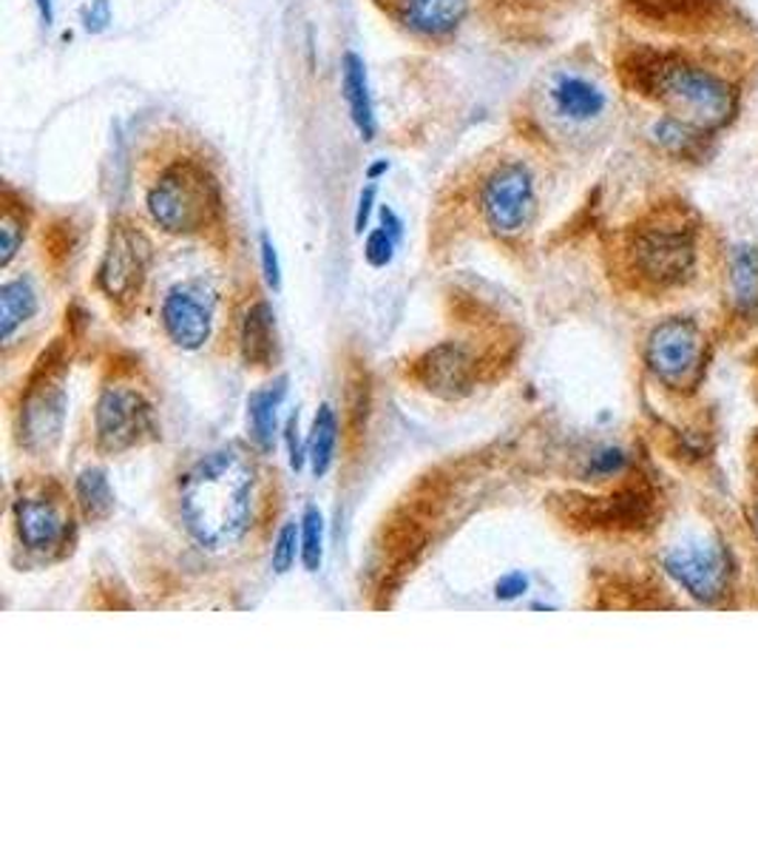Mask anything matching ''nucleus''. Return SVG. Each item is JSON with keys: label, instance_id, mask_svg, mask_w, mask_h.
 I'll return each mask as SVG.
<instances>
[{"label": "nucleus", "instance_id": "obj_21", "mask_svg": "<svg viewBox=\"0 0 758 853\" xmlns=\"http://www.w3.org/2000/svg\"><path fill=\"white\" fill-rule=\"evenodd\" d=\"M335 441H338V419H335L333 407L324 401L313 419L310 439H307V458H310V467H313L315 478H324L330 473V467H333Z\"/></svg>", "mask_w": 758, "mask_h": 853}, {"label": "nucleus", "instance_id": "obj_28", "mask_svg": "<svg viewBox=\"0 0 758 853\" xmlns=\"http://www.w3.org/2000/svg\"><path fill=\"white\" fill-rule=\"evenodd\" d=\"M80 21L89 35H103L112 26V3L108 0H89L80 12Z\"/></svg>", "mask_w": 758, "mask_h": 853}, {"label": "nucleus", "instance_id": "obj_6", "mask_svg": "<svg viewBox=\"0 0 758 853\" xmlns=\"http://www.w3.org/2000/svg\"><path fill=\"white\" fill-rule=\"evenodd\" d=\"M94 433L103 453H126L157 433L151 405L137 390L105 387L94 407Z\"/></svg>", "mask_w": 758, "mask_h": 853}, {"label": "nucleus", "instance_id": "obj_7", "mask_svg": "<svg viewBox=\"0 0 758 853\" xmlns=\"http://www.w3.org/2000/svg\"><path fill=\"white\" fill-rule=\"evenodd\" d=\"M66 421V387L60 373L46 364L32 376L26 396L21 405V444L28 453H49L60 441Z\"/></svg>", "mask_w": 758, "mask_h": 853}, {"label": "nucleus", "instance_id": "obj_36", "mask_svg": "<svg viewBox=\"0 0 758 853\" xmlns=\"http://www.w3.org/2000/svg\"><path fill=\"white\" fill-rule=\"evenodd\" d=\"M387 171H390V160H378V162H372V166H369V169H367V180H369V182H376L378 177H383V174H387Z\"/></svg>", "mask_w": 758, "mask_h": 853}, {"label": "nucleus", "instance_id": "obj_2", "mask_svg": "<svg viewBox=\"0 0 758 853\" xmlns=\"http://www.w3.org/2000/svg\"><path fill=\"white\" fill-rule=\"evenodd\" d=\"M631 71L647 98L659 100L670 117L685 120L696 132H716L736 114L733 86L702 66L679 57H651Z\"/></svg>", "mask_w": 758, "mask_h": 853}, {"label": "nucleus", "instance_id": "obj_31", "mask_svg": "<svg viewBox=\"0 0 758 853\" xmlns=\"http://www.w3.org/2000/svg\"><path fill=\"white\" fill-rule=\"evenodd\" d=\"M372 205H376V182H369L367 189L361 191V196H358V205H355V234L361 237L364 231H367V225H369V217H372Z\"/></svg>", "mask_w": 758, "mask_h": 853}, {"label": "nucleus", "instance_id": "obj_29", "mask_svg": "<svg viewBox=\"0 0 758 853\" xmlns=\"http://www.w3.org/2000/svg\"><path fill=\"white\" fill-rule=\"evenodd\" d=\"M262 273H265V282L273 291L282 287V262H278L276 246H273L267 234H262Z\"/></svg>", "mask_w": 758, "mask_h": 853}, {"label": "nucleus", "instance_id": "obj_9", "mask_svg": "<svg viewBox=\"0 0 758 853\" xmlns=\"http://www.w3.org/2000/svg\"><path fill=\"white\" fill-rule=\"evenodd\" d=\"M647 364L651 371L668 382V385H682L688 373L699 362V333L696 325L688 319H668L651 333L647 339Z\"/></svg>", "mask_w": 758, "mask_h": 853}, {"label": "nucleus", "instance_id": "obj_16", "mask_svg": "<svg viewBox=\"0 0 758 853\" xmlns=\"http://www.w3.org/2000/svg\"><path fill=\"white\" fill-rule=\"evenodd\" d=\"M242 356L248 367L267 371L276 359V316L267 302H256L242 322Z\"/></svg>", "mask_w": 758, "mask_h": 853}, {"label": "nucleus", "instance_id": "obj_32", "mask_svg": "<svg viewBox=\"0 0 758 853\" xmlns=\"http://www.w3.org/2000/svg\"><path fill=\"white\" fill-rule=\"evenodd\" d=\"M287 447H290V467L299 473L307 462V447L299 439V413L290 416V421H287Z\"/></svg>", "mask_w": 758, "mask_h": 853}, {"label": "nucleus", "instance_id": "obj_17", "mask_svg": "<svg viewBox=\"0 0 758 853\" xmlns=\"http://www.w3.org/2000/svg\"><path fill=\"white\" fill-rule=\"evenodd\" d=\"M287 378H276L273 385L262 387V390L251 393L248 399V424H251V439L262 453H271L276 444V424H278V407L285 401Z\"/></svg>", "mask_w": 758, "mask_h": 853}, {"label": "nucleus", "instance_id": "obj_8", "mask_svg": "<svg viewBox=\"0 0 758 853\" xmlns=\"http://www.w3.org/2000/svg\"><path fill=\"white\" fill-rule=\"evenodd\" d=\"M151 268V242L128 223L112 225L97 271V285L112 302L137 299Z\"/></svg>", "mask_w": 758, "mask_h": 853}, {"label": "nucleus", "instance_id": "obj_25", "mask_svg": "<svg viewBox=\"0 0 758 853\" xmlns=\"http://www.w3.org/2000/svg\"><path fill=\"white\" fill-rule=\"evenodd\" d=\"M23 237H26V219H23V208L9 203L3 205V217H0V268L12 265L14 253L23 246Z\"/></svg>", "mask_w": 758, "mask_h": 853}, {"label": "nucleus", "instance_id": "obj_27", "mask_svg": "<svg viewBox=\"0 0 758 853\" xmlns=\"http://www.w3.org/2000/svg\"><path fill=\"white\" fill-rule=\"evenodd\" d=\"M398 239L392 237L387 228H376V231L367 234V242H364V259H367L372 268H387L395 257Z\"/></svg>", "mask_w": 758, "mask_h": 853}, {"label": "nucleus", "instance_id": "obj_1", "mask_svg": "<svg viewBox=\"0 0 758 853\" xmlns=\"http://www.w3.org/2000/svg\"><path fill=\"white\" fill-rule=\"evenodd\" d=\"M256 467L239 447L203 455L180 478V518L203 549L219 553L248 535L256 512Z\"/></svg>", "mask_w": 758, "mask_h": 853}, {"label": "nucleus", "instance_id": "obj_12", "mask_svg": "<svg viewBox=\"0 0 758 853\" xmlns=\"http://www.w3.org/2000/svg\"><path fill=\"white\" fill-rule=\"evenodd\" d=\"M415 378L440 399H460L472 390L474 364L460 344L444 342L417 359Z\"/></svg>", "mask_w": 758, "mask_h": 853}, {"label": "nucleus", "instance_id": "obj_19", "mask_svg": "<svg viewBox=\"0 0 758 853\" xmlns=\"http://www.w3.org/2000/svg\"><path fill=\"white\" fill-rule=\"evenodd\" d=\"M37 314V294L26 280L7 282L0 287V337L3 342L14 337V330Z\"/></svg>", "mask_w": 758, "mask_h": 853}, {"label": "nucleus", "instance_id": "obj_13", "mask_svg": "<svg viewBox=\"0 0 758 853\" xmlns=\"http://www.w3.org/2000/svg\"><path fill=\"white\" fill-rule=\"evenodd\" d=\"M665 567L699 601H716L727 587V560L710 546L674 549L665 558Z\"/></svg>", "mask_w": 758, "mask_h": 853}, {"label": "nucleus", "instance_id": "obj_4", "mask_svg": "<svg viewBox=\"0 0 758 853\" xmlns=\"http://www.w3.org/2000/svg\"><path fill=\"white\" fill-rule=\"evenodd\" d=\"M628 257L633 271L651 285H682L696 265L693 228L679 219H654L633 234Z\"/></svg>", "mask_w": 758, "mask_h": 853}, {"label": "nucleus", "instance_id": "obj_35", "mask_svg": "<svg viewBox=\"0 0 758 853\" xmlns=\"http://www.w3.org/2000/svg\"><path fill=\"white\" fill-rule=\"evenodd\" d=\"M35 7L37 12H41L43 26H51V23H55V3H51V0H35Z\"/></svg>", "mask_w": 758, "mask_h": 853}, {"label": "nucleus", "instance_id": "obj_10", "mask_svg": "<svg viewBox=\"0 0 758 853\" xmlns=\"http://www.w3.org/2000/svg\"><path fill=\"white\" fill-rule=\"evenodd\" d=\"M210 302L196 285L171 287L162 299V328L182 350H199L210 337Z\"/></svg>", "mask_w": 758, "mask_h": 853}, {"label": "nucleus", "instance_id": "obj_20", "mask_svg": "<svg viewBox=\"0 0 758 853\" xmlns=\"http://www.w3.org/2000/svg\"><path fill=\"white\" fill-rule=\"evenodd\" d=\"M74 496L77 507H80L85 521H94V524H97V521H105V518L114 512V492L112 484H108V476H105V469H83V473L77 476Z\"/></svg>", "mask_w": 758, "mask_h": 853}, {"label": "nucleus", "instance_id": "obj_26", "mask_svg": "<svg viewBox=\"0 0 758 853\" xmlns=\"http://www.w3.org/2000/svg\"><path fill=\"white\" fill-rule=\"evenodd\" d=\"M296 555H301V526L296 521L282 524L273 544V572L287 575L296 564Z\"/></svg>", "mask_w": 758, "mask_h": 853}, {"label": "nucleus", "instance_id": "obj_14", "mask_svg": "<svg viewBox=\"0 0 758 853\" xmlns=\"http://www.w3.org/2000/svg\"><path fill=\"white\" fill-rule=\"evenodd\" d=\"M417 37H446L463 23L469 0H376Z\"/></svg>", "mask_w": 758, "mask_h": 853}, {"label": "nucleus", "instance_id": "obj_18", "mask_svg": "<svg viewBox=\"0 0 758 853\" xmlns=\"http://www.w3.org/2000/svg\"><path fill=\"white\" fill-rule=\"evenodd\" d=\"M551 103L556 114L574 123H588L606 109V94L583 78H560L551 89Z\"/></svg>", "mask_w": 758, "mask_h": 853}, {"label": "nucleus", "instance_id": "obj_30", "mask_svg": "<svg viewBox=\"0 0 758 853\" xmlns=\"http://www.w3.org/2000/svg\"><path fill=\"white\" fill-rule=\"evenodd\" d=\"M526 589H529V578H526V575H522V572H508V575H503L501 581L494 583V598H497V601H503V603L517 601V598H520L522 592H526Z\"/></svg>", "mask_w": 758, "mask_h": 853}, {"label": "nucleus", "instance_id": "obj_34", "mask_svg": "<svg viewBox=\"0 0 758 853\" xmlns=\"http://www.w3.org/2000/svg\"><path fill=\"white\" fill-rule=\"evenodd\" d=\"M381 228H387L395 239H401V234H404V225H401L398 214L392 208H387V205L381 208Z\"/></svg>", "mask_w": 758, "mask_h": 853}, {"label": "nucleus", "instance_id": "obj_24", "mask_svg": "<svg viewBox=\"0 0 758 853\" xmlns=\"http://www.w3.org/2000/svg\"><path fill=\"white\" fill-rule=\"evenodd\" d=\"M324 558V518L315 507H307L301 515V564L307 572H319Z\"/></svg>", "mask_w": 758, "mask_h": 853}, {"label": "nucleus", "instance_id": "obj_3", "mask_svg": "<svg viewBox=\"0 0 758 853\" xmlns=\"http://www.w3.org/2000/svg\"><path fill=\"white\" fill-rule=\"evenodd\" d=\"M148 214L165 234L191 237L222 214V194L219 182L196 160H176L162 171L148 189Z\"/></svg>", "mask_w": 758, "mask_h": 853}, {"label": "nucleus", "instance_id": "obj_11", "mask_svg": "<svg viewBox=\"0 0 758 853\" xmlns=\"http://www.w3.org/2000/svg\"><path fill=\"white\" fill-rule=\"evenodd\" d=\"M14 530L28 553H51L69 535V521L55 498L35 492L14 501Z\"/></svg>", "mask_w": 758, "mask_h": 853}, {"label": "nucleus", "instance_id": "obj_22", "mask_svg": "<svg viewBox=\"0 0 758 853\" xmlns=\"http://www.w3.org/2000/svg\"><path fill=\"white\" fill-rule=\"evenodd\" d=\"M731 291L742 308L758 305V251L756 248H736L731 259Z\"/></svg>", "mask_w": 758, "mask_h": 853}, {"label": "nucleus", "instance_id": "obj_5", "mask_svg": "<svg viewBox=\"0 0 758 853\" xmlns=\"http://www.w3.org/2000/svg\"><path fill=\"white\" fill-rule=\"evenodd\" d=\"M481 211L497 237H517L531 225L537 211L535 177L522 162H503L483 180Z\"/></svg>", "mask_w": 758, "mask_h": 853}, {"label": "nucleus", "instance_id": "obj_23", "mask_svg": "<svg viewBox=\"0 0 758 853\" xmlns=\"http://www.w3.org/2000/svg\"><path fill=\"white\" fill-rule=\"evenodd\" d=\"M699 137H702V132H696L685 120L670 117V114L668 117H662L654 126V140L659 143L668 155H693Z\"/></svg>", "mask_w": 758, "mask_h": 853}, {"label": "nucleus", "instance_id": "obj_33", "mask_svg": "<svg viewBox=\"0 0 758 853\" xmlns=\"http://www.w3.org/2000/svg\"><path fill=\"white\" fill-rule=\"evenodd\" d=\"M622 464H625L622 450H602V453H597L592 458V473L594 476H611V473L622 469Z\"/></svg>", "mask_w": 758, "mask_h": 853}, {"label": "nucleus", "instance_id": "obj_15", "mask_svg": "<svg viewBox=\"0 0 758 853\" xmlns=\"http://www.w3.org/2000/svg\"><path fill=\"white\" fill-rule=\"evenodd\" d=\"M342 91L347 100V112L353 126L358 128L361 140L376 137V105H372V91H369L367 66L355 52H347L342 60Z\"/></svg>", "mask_w": 758, "mask_h": 853}]
</instances>
